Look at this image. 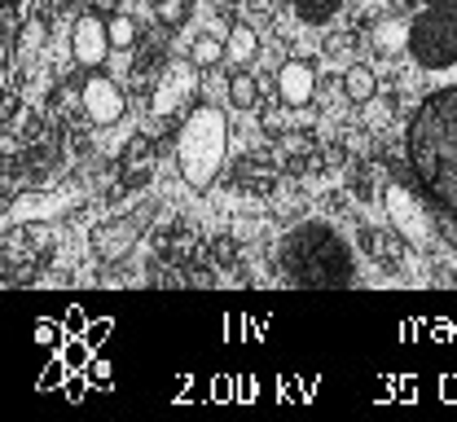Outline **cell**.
<instances>
[{"mask_svg": "<svg viewBox=\"0 0 457 422\" xmlns=\"http://www.w3.org/2000/svg\"><path fill=\"white\" fill-rule=\"evenodd\" d=\"M295 13H299L303 22L321 27V22H330V18L339 13V0H295Z\"/></svg>", "mask_w": 457, "mask_h": 422, "instance_id": "4fadbf2b", "label": "cell"}, {"mask_svg": "<svg viewBox=\"0 0 457 422\" xmlns=\"http://www.w3.org/2000/svg\"><path fill=\"white\" fill-rule=\"evenodd\" d=\"M343 93H347V102L365 106V102H374V93H378V75H374L370 66H347V70H343Z\"/></svg>", "mask_w": 457, "mask_h": 422, "instance_id": "ba28073f", "label": "cell"}, {"mask_svg": "<svg viewBox=\"0 0 457 422\" xmlns=\"http://www.w3.org/2000/svg\"><path fill=\"white\" fill-rule=\"evenodd\" d=\"M278 264L295 286H308V291H339L356 282V255L347 238L321 220L295 225L278 242Z\"/></svg>", "mask_w": 457, "mask_h": 422, "instance_id": "7a4b0ae2", "label": "cell"}, {"mask_svg": "<svg viewBox=\"0 0 457 422\" xmlns=\"http://www.w3.org/2000/svg\"><path fill=\"white\" fill-rule=\"evenodd\" d=\"M225 49H228V62H233V66H246V62H255V54H260V36H255L246 22H237V27L228 31Z\"/></svg>", "mask_w": 457, "mask_h": 422, "instance_id": "8fae6325", "label": "cell"}, {"mask_svg": "<svg viewBox=\"0 0 457 422\" xmlns=\"http://www.w3.org/2000/svg\"><path fill=\"white\" fill-rule=\"evenodd\" d=\"M111 40H114V49H132L137 45V22L132 18H111Z\"/></svg>", "mask_w": 457, "mask_h": 422, "instance_id": "5bb4252c", "label": "cell"}, {"mask_svg": "<svg viewBox=\"0 0 457 422\" xmlns=\"http://www.w3.org/2000/svg\"><path fill=\"white\" fill-rule=\"evenodd\" d=\"M409 54L427 70H445L457 66V9H436L427 4L413 22H409Z\"/></svg>", "mask_w": 457, "mask_h": 422, "instance_id": "277c9868", "label": "cell"}, {"mask_svg": "<svg viewBox=\"0 0 457 422\" xmlns=\"http://www.w3.org/2000/svg\"><path fill=\"white\" fill-rule=\"evenodd\" d=\"M111 49H114L111 22H102L97 13H79L75 27H71V54H75V62L88 66V70H97V66H106Z\"/></svg>", "mask_w": 457, "mask_h": 422, "instance_id": "5b68a950", "label": "cell"}, {"mask_svg": "<svg viewBox=\"0 0 457 422\" xmlns=\"http://www.w3.org/2000/svg\"><path fill=\"white\" fill-rule=\"evenodd\" d=\"M189 58H194L198 70H212V66H220V62L228 58V49L216 40V36H198V40H194V49H189Z\"/></svg>", "mask_w": 457, "mask_h": 422, "instance_id": "7c38bea8", "label": "cell"}, {"mask_svg": "<svg viewBox=\"0 0 457 422\" xmlns=\"http://www.w3.org/2000/svg\"><path fill=\"white\" fill-rule=\"evenodd\" d=\"M409 163L422 194L457 216V84L431 93L409 120Z\"/></svg>", "mask_w": 457, "mask_h": 422, "instance_id": "6da1fadb", "label": "cell"}, {"mask_svg": "<svg viewBox=\"0 0 457 422\" xmlns=\"http://www.w3.org/2000/svg\"><path fill=\"white\" fill-rule=\"evenodd\" d=\"M374 49L378 54H400L409 49V18H387L374 27Z\"/></svg>", "mask_w": 457, "mask_h": 422, "instance_id": "30bf717a", "label": "cell"}, {"mask_svg": "<svg viewBox=\"0 0 457 422\" xmlns=\"http://www.w3.org/2000/svg\"><path fill=\"white\" fill-rule=\"evenodd\" d=\"M317 93V70L299 58H286L278 70V97H282L286 111H303Z\"/></svg>", "mask_w": 457, "mask_h": 422, "instance_id": "52a82bcc", "label": "cell"}, {"mask_svg": "<svg viewBox=\"0 0 457 422\" xmlns=\"http://www.w3.org/2000/svg\"><path fill=\"white\" fill-rule=\"evenodd\" d=\"M225 154H228L225 111H220V106H198V111L185 120L180 137H176V168H180L185 185L207 189V185L220 177Z\"/></svg>", "mask_w": 457, "mask_h": 422, "instance_id": "3957f363", "label": "cell"}, {"mask_svg": "<svg viewBox=\"0 0 457 422\" xmlns=\"http://www.w3.org/2000/svg\"><path fill=\"white\" fill-rule=\"evenodd\" d=\"M79 102H84V115L97 123V128H111V123H119V115H123V93H119V84L114 79H106V75H88L84 79V93H79Z\"/></svg>", "mask_w": 457, "mask_h": 422, "instance_id": "8992f818", "label": "cell"}, {"mask_svg": "<svg viewBox=\"0 0 457 422\" xmlns=\"http://www.w3.org/2000/svg\"><path fill=\"white\" fill-rule=\"evenodd\" d=\"M66 361L79 365V361H84V348H79V343H71V348H66Z\"/></svg>", "mask_w": 457, "mask_h": 422, "instance_id": "9a60e30c", "label": "cell"}, {"mask_svg": "<svg viewBox=\"0 0 457 422\" xmlns=\"http://www.w3.org/2000/svg\"><path fill=\"white\" fill-rule=\"evenodd\" d=\"M225 93H228V106H233V111H255V102H260V79L246 75V70H233Z\"/></svg>", "mask_w": 457, "mask_h": 422, "instance_id": "9c48e42d", "label": "cell"}, {"mask_svg": "<svg viewBox=\"0 0 457 422\" xmlns=\"http://www.w3.org/2000/svg\"><path fill=\"white\" fill-rule=\"evenodd\" d=\"M422 4H436V9H457V0H422Z\"/></svg>", "mask_w": 457, "mask_h": 422, "instance_id": "2e32d148", "label": "cell"}]
</instances>
